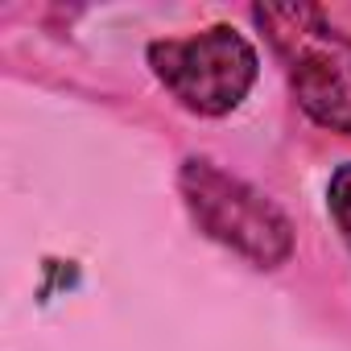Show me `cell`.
Listing matches in <instances>:
<instances>
[{
	"label": "cell",
	"mask_w": 351,
	"mask_h": 351,
	"mask_svg": "<svg viewBox=\"0 0 351 351\" xmlns=\"http://www.w3.org/2000/svg\"><path fill=\"white\" fill-rule=\"evenodd\" d=\"M178 195L195 219V228L244 256L256 269H277L293 252L289 215L244 178L219 169L207 157H186L178 169Z\"/></svg>",
	"instance_id": "obj_1"
},
{
	"label": "cell",
	"mask_w": 351,
	"mask_h": 351,
	"mask_svg": "<svg viewBox=\"0 0 351 351\" xmlns=\"http://www.w3.org/2000/svg\"><path fill=\"white\" fill-rule=\"evenodd\" d=\"M252 21L285 58L302 112L322 128L351 136V38L335 34L314 5H256Z\"/></svg>",
	"instance_id": "obj_2"
},
{
	"label": "cell",
	"mask_w": 351,
	"mask_h": 351,
	"mask_svg": "<svg viewBox=\"0 0 351 351\" xmlns=\"http://www.w3.org/2000/svg\"><path fill=\"white\" fill-rule=\"evenodd\" d=\"M149 66L157 83L195 116L236 112L261 71V58L244 34L232 25H211L191 38H165L149 46Z\"/></svg>",
	"instance_id": "obj_3"
},
{
	"label": "cell",
	"mask_w": 351,
	"mask_h": 351,
	"mask_svg": "<svg viewBox=\"0 0 351 351\" xmlns=\"http://www.w3.org/2000/svg\"><path fill=\"white\" fill-rule=\"evenodd\" d=\"M326 207H330V219L343 236V244L351 248V161H343L330 182H326Z\"/></svg>",
	"instance_id": "obj_4"
}]
</instances>
